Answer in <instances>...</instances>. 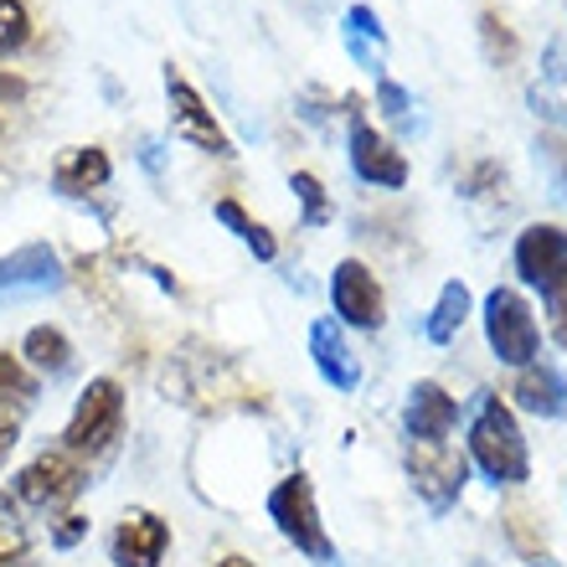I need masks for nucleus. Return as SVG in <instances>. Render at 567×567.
Instances as JSON below:
<instances>
[{"instance_id":"obj_1","label":"nucleus","mask_w":567,"mask_h":567,"mask_svg":"<svg viewBox=\"0 0 567 567\" xmlns=\"http://www.w3.org/2000/svg\"><path fill=\"white\" fill-rule=\"evenodd\" d=\"M464 449H470V464H475L491 485H526V480H532L526 433H522V423H516V413H511L495 392H475Z\"/></svg>"},{"instance_id":"obj_2","label":"nucleus","mask_w":567,"mask_h":567,"mask_svg":"<svg viewBox=\"0 0 567 567\" xmlns=\"http://www.w3.org/2000/svg\"><path fill=\"white\" fill-rule=\"evenodd\" d=\"M124 433V388L114 377H93L83 398H78L73 419L62 429V449L73 460H104Z\"/></svg>"},{"instance_id":"obj_3","label":"nucleus","mask_w":567,"mask_h":567,"mask_svg":"<svg viewBox=\"0 0 567 567\" xmlns=\"http://www.w3.org/2000/svg\"><path fill=\"white\" fill-rule=\"evenodd\" d=\"M269 522L279 526L284 542H295V553H305L315 567L336 557V542H330L326 522H320V506H315V485L305 470L284 475L269 491Z\"/></svg>"},{"instance_id":"obj_4","label":"nucleus","mask_w":567,"mask_h":567,"mask_svg":"<svg viewBox=\"0 0 567 567\" xmlns=\"http://www.w3.org/2000/svg\"><path fill=\"white\" fill-rule=\"evenodd\" d=\"M485 341H491L495 361L501 367H532L542 351V330H537V315L526 305L522 289H511V284H495L491 295H485Z\"/></svg>"},{"instance_id":"obj_5","label":"nucleus","mask_w":567,"mask_h":567,"mask_svg":"<svg viewBox=\"0 0 567 567\" xmlns=\"http://www.w3.org/2000/svg\"><path fill=\"white\" fill-rule=\"evenodd\" d=\"M165 104H171V135L186 140V145L207 150V155H217V161H227L233 155V140H227V130L217 124V114L207 109V99L186 83V78L176 73V68H165Z\"/></svg>"},{"instance_id":"obj_6","label":"nucleus","mask_w":567,"mask_h":567,"mask_svg":"<svg viewBox=\"0 0 567 567\" xmlns=\"http://www.w3.org/2000/svg\"><path fill=\"white\" fill-rule=\"evenodd\" d=\"M83 485H89L83 460H73L68 449H47V454H37V460L16 475V501H27V506H37V511H58V506H68Z\"/></svg>"},{"instance_id":"obj_7","label":"nucleus","mask_w":567,"mask_h":567,"mask_svg":"<svg viewBox=\"0 0 567 567\" xmlns=\"http://www.w3.org/2000/svg\"><path fill=\"white\" fill-rule=\"evenodd\" d=\"M408 480H413V491L429 501V511L444 516V511L460 501L464 480H470V460L454 454L449 444H408Z\"/></svg>"},{"instance_id":"obj_8","label":"nucleus","mask_w":567,"mask_h":567,"mask_svg":"<svg viewBox=\"0 0 567 567\" xmlns=\"http://www.w3.org/2000/svg\"><path fill=\"white\" fill-rule=\"evenodd\" d=\"M62 284H68L62 258H58V248H47V243H21L16 254L0 258V305L58 295Z\"/></svg>"},{"instance_id":"obj_9","label":"nucleus","mask_w":567,"mask_h":567,"mask_svg":"<svg viewBox=\"0 0 567 567\" xmlns=\"http://www.w3.org/2000/svg\"><path fill=\"white\" fill-rule=\"evenodd\" d=\"M330 305H336L341 326H357V330H382V320H388L382 284H377V274L361 258L336 264V274H330Z\"/></svg>"},{"instance_id":"obj_10","label":"nucleus","mask_w":567,"mask_h":567,"mask_svg":"<svg viewBox=\"0 0 567 567\" xmlns=\"http://www.w3.org/2000/svg\"><path fill=\"white\" fill-rule=\"evenodd\" d=\"M516 274H522L526 289L537 295H553L557 284L567 279V227L557 223H532L516 238Z\"/></svg>"},{"instance_id":"obj_11","label":"nucleus","mask_w":567,"mask_h":567,"mask_svg":"<svg viewBox=\"0 0 567 567\" xmlns=\"http://www.w3.org/2000/svg\"><path fill=\"white\" fill-rule=\"evenodd\" d=\"M346 161L367 186H388V192L408 186V155L388 135H377V124H367L361 114L346 130Z\"/></svg>"},{"instance_id":"obj_12","label":"nucleus","mask_w":567,"mask_h":567,"mask_svg":"<svg viewBox=\"0 0 567 567\" xmlns=\"http://www.w3.org/2000/svg\"><path fill=\"white\" fill-rule=\"evenodd\" d=\"M171 553V526L155 511H124V522L109 537L114 567H161Z\"/></svg>"},{"instance_id":"obj_13","label":"nucleus","mask_w":567,"mask_h":567,"mask_svg":"<svg viewBox=\"0 0 567 567\" xmlns=\"http://www.w3.org/2000/svg\"><path fill=\"white\" fill-rule=\"evenodd\" d=\"M454 423H460V403L439 382H413V392H408V403H403L408 444H449Z\"/></svg>"},{"instance_id":"obj_14","label":"nucleus","mask_w":567,"mask_h":567,"mask_svg":"<svg viewBox=\"0 0 567 567\" xmlns=\"http://www.w3.org/2000/svg\"><path fill=\"white\" fill-rule=\"evenodd\" d=\"M511 398H516L522 413H532V419H542V423L567 419V377H563V367H553V361H532V367H522Z\"/></svg>"},{"instance_id":"obj_15","label":"nucleus","mask_w":567,"mask_h":567,"mask_svg":"<svg viewBox=\"0 0 567 567\" xmlns=\"http://www.w3.org/2000/svg\"><path fill=\"white\" fill-rule=\"evenodd\" d=\"M109 181H114V161H109L104 145H68L52 161L58 196H93V192H104Z\"/></svg>"},{"instance_id":"obj_16","label":"nucleus","mask_w":567,"mask_h":567,"mask_svg":"<svg viewBox=\"0 0 567 567\" xmlns=\"http://www.w3.org/2000/svg\"><path fill=\"white\" fill-rule=\"evenodd\" d=\"M341 47L361 73H372V78L388 73V31H382V16H377L372 6H346Z\"/></svg>"},{"instance_id":"obj_17","label":"nucleus","mask_w":567,"mask_h":567,"mask_svg":"<svg viewBox=\"0 0 567 567\" xmlns=\"http://www.w3.org/2000/svg\"><path fill=\"white\" fill-rule=\"evenodd\" d=\"M310 357H315V372L326 377L336 392H357L361 388V361H357V351L346 346V336H341L336 320H315L310 326Z\"/></svg>"},{"instance_id":"obj_18","label":"nucleus","mask_w":567,"mask_h":567,"mask_svg":"<svg viewBox=\"0 0 567 567\" xmlns=\"http://www.w3.org/2000/svg\"><path fill=\"white\" fill-rule=\"evenodd\" d=\"M21 357L37 377H68L73 372V341L58 326H31L21 341Z\"/></svg>"},{"instance_id":"obj_19","label":"nucleus","mask_w":567,"mask_h":567,"mask_svg":"<svg viewBox=\"0 0 567 567\" xmlns=\"http://www.w3.org/2000/svg\"><path fill=\"white\" fill-rule=\"evenodd\" d=\"M464 315H470V289H464V279H449L444 289H439V299H433L429 320H423V336H429L433 346H449L464 330Z\"/></svg>"},{"instance_id":"obj_20","label":"nucleus","mask_w":567,"mask_h":567,"mask_svg":"<svg viewBox=\"0 0 567 567\" xmlns=\"http://www.w3.org/2000/svg\"><path fill=\"white\" fill-rule=\"evenodd\" d=\"M217 223H223L227 233L243 243V248H254L258 264H274V258H279V238H274V233L258 223V217H248V212H243L233 196H223V202H217Z\"/></svg>"},{"instance_id":"obj_21","label":"nucleus","mask_w":567,"mask_h":567,"mask_svg":"<svg viewBox=\"0 0 567 567\" xmlns=\"http://www.w3.org/2000/svg\"><path fill=\"white\" fill-rule=\"evenodd\" d=\"M31 537H27V522H21V511L6 491H0V567H16L27 557Z\"/></svg>"},{"instance_id":"obj_22","label":"nucleus","mask_w":567,"mask_h":567,"mask_svg":"<svg viewBox=\"0 0 567 567\" xmlns=\"http://www.w3.org/2000/svg\"><path fill=\"white\" fill-rule=\"evenodd\" d=\"M31 42V11L27 0H0V58H11Z\"/></svg>"},{"instance_id":"obj_23","label":"nucleus","mask_w":567,"mask_h":567,"mask_svg":"<svg viewBox=\"0 0 567 567\" xmlns=\"http://www.w3.org/2000/svg\"><path fill=\"white\" fill-rule=\"evenodd\" d=\"M289 186H295L299 207H305V227H326L330 223V202H326V186H320V176H310V171H295V176H289Z\"/></svg>"},{"instance_id":"obj_24","label":"nucleus","mask_w":567,"mask_h":567,"mask_svg":"<svg viewBox=\"0 0 567 567\" xmlns=\"http://www.w3.org/2000/svg\"><path fill=\"white\" fill-rule=\"evenodd\" d=\"M11 392L16 403H31L37 398V372H31L21 357H11V351H0V398Z\"/></svg>"},{"instance_id":"obj_25","label":"nucleus","mask_w":567,"mask_h":567,"mask_svg":"<svg viewBox=\"0 0 567 567\" xmlns=\"http://www.w3.org/2000/svg\"><path fill=\"white\" fill-rule=\"evenodd\" d=\"M377 109H382L392 124H413V114H408V109H413V93H408L398 78H388V73L377 78Z\"/></svg>"},{"instance_id":"obj_26","label":"nucleus","mask_w":567,"mask_h":567,"mask_svg":"<svg viewBox=\"0 0 567 567\" xmlns=\"http://www.w3.org/2000/svg\"><path fill=\"white\" fill-rule=\"evenodd\" d=\"M480 31H485V47H491V58H495V62H511V58H516V37H511L506 21H501L495 11L480 16Z\"/></svg>"},{"instance_id":"obj_27","label":"nucleus","mask_w":567,"mask_h":567,"mask_svg":"<svg viewBox=\"0 0 567 567\" xmlns=\"http://www.w3.org/2000/svg\"><path fill=\"white\" fill-rule=\"evenodd\" d=\"M537 161L553 171L557 181V196L567 202V145H557V140H537Z\"/></svg>"},{"instance_id":"obj_28","label":"nucleus","mask_w":567,"mask_h":567,"mask_svg":"<svg viewBox=\"0 0 567 567\" xmlns=\"http://www.w3.org/2000/svg\"><path fill=\"white\" fill-rule=\"evenodd\" d=\"M542 299H547V326H553V341L567 351V279L557 284L553 295H542Z\"/></svg>"},{"instance_id":"obj_29","label":"nucleus","mask_w":567,"mask_h":567,"mask_svg":"<svg viewBox=\"0 0 567 567\" xmlns=\"http://www.w3.org/2000/svg\"><path fill=\"white\" fill-rule=\"evenodd\" d=\"M83 537H89V522H83V516H62V522L52 526V547H78Z\"/></svg>"},{"instance_id":"obj_30","label":"nucleus","mask_w":567,"mask_h":567,"mask_svg":"<svg viewBox=\"0 0 567 567\" xmlns=\"http://www.w3.org/2000/svg\"><path fill=\"white\" fill-rule=\"evenodd\" d=\"M547 83H567V42H553L547 47V68H542Z\"/></svg>"},{"instance_id":"obj_31","label":"nucleus","mask_w":567,"mask_h":567,"mask_svg":"<svg viewBox=\"0 0 567 567\" xmlns=\"http://www.w3.org/2000/svg\"><path fill=\"white\" fill-rule=\"evenodd\" d=\"M0 99H6V104H21V99H27V78L0 73Z\"/></svg>"},{"instance_id":"obj_32","label":"nucleus","mask_w":567,"mask_h":567,"mask_svg":"<svg viewBox=\"0 0 567 567\" xmlns=\"http://www.w3.org/2000/svg\"><path fill=\"white\" fill-rule=\"evenodd\" d=\"M217 567H254V563H248V557H223Z\"/></svg>"},{"instance_id":"obj_33","label":"nucleus","mask_w":567,"mask_h":567,"mask_svg":"<svg viewBox=\"0 0 567 567\" xmlns=\"http://www.w3.org/2000/svg\"><path fill=\"white\" fill-rule=\"evenodd\" d=\"M320 567H341V557H330V563H320Z\"/></svg>"},{"instance_id":"obj_34","label":"nucleus","mask_w":567,"mask_h":567,"mask_svg":"<svg viewBox=\"0 0 567 567\" xmlns=\"http://www.w3.org/2000/svg\"><path fill=\"white\" fill-rule=\"evenodd\" d=\"M0 135H6V120H0Z\"/></svg>"},{"instance_id":"obj_35","label":"nucleus","mask_w":567,"mask_h":567,"mask_svg":"<svg viewBox=\"0 0 567 567\" xmlns=\"http://www.w3.org/2000/svg\"><path fill=\"white\" fill-rule=\"evenodd\" d=\"M532 567H547V563H532Z\"/></svg>"},{"instance_id":"obj_36","label":"nucleus","mask_w":567,"mask_h":567,"mask_svg":"<svg viewBox=\"0 0 567 567\" xmlns=\"http://www.w3.org/2000/svg\"><path fill=\"white\" fill-rule=\"evenodd\" d=\"M0 408H6V398H0Z\"/></svg>"}]
</instances>
